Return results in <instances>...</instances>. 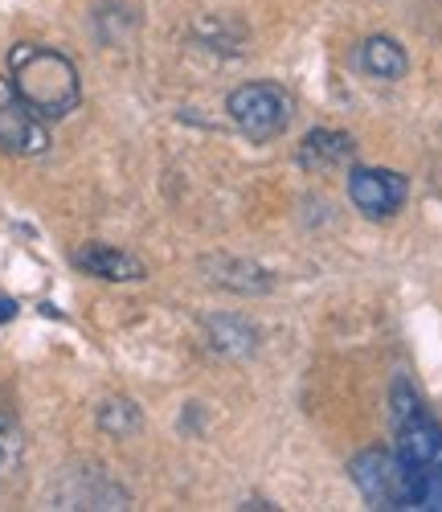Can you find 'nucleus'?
<instances>
[{"mask_svg":"<svg viewBox=\"0 0 442 512\" xmlns=\"http://www.w3.org/2000/svg\"><path fill=\"white\" fill-rule=\"evenodd\" d=\"M9 82L41 119H66L82 99L74 62L37 41H21L9 50Z\"/></svg>","mask_w":442,"mask_h":512,"instance_id":"obj_2","label":"nucleus"},{"mask_svg":"<svg viewBox=\"0 0 442 512\" xmlns=\"http://www.w3.org/2000/svg\"><path fill=\"white\" fill-rule=\"evenodd\" d=\"M17 316V304L13 300H5V295H0V324H9Z\"/></svg>","mask_w":442,"mask_h":512,"instance_id":"obj_12","label":"nucleus"},{"mask_svg":"<svg viewBox=\"0 0 442 512\" xmlns=\"http://www.w3.org/2000/svg\"><path fill=\"white\" fill-rule=\"evenodd\" d=\"M361 66H365V74H373L381 82H397V78H406L410 58L393 37H369L361 46Z\"/></svg>","mask_w":442,"mask_h":512,"instance_id":"obj_9","label":"nucleus"},{"mask_svg":"<svg viewBox=\"0 0 442 512\" xmlns=\"http://www.w3.org/2000/svg\"><path fill=\"white\" fill-rule=\"evenodd\" d=\"M348 197L365 218L381 222V218H393V213L406 205L410 185H406L402 173H393V168H352L348 173Z\"/></svg>","mask_w":442,"mask_h":512,"instance_id":"obj_6","label":"nucleus"},{"mask_svg":"<svg viewBox=\"0 0 442 512\" xmlns=\"http://www.w3.org/2000/svg\"><path fill=\"white\" fill-rule=\"evenodd\" d=\"M357 144L344 132H312L299 144V164L312 168V173H328V168H340L344 160H352Z\"/></svg>","mask_w":442,"mask_h":512,"instance_id":"obj_8","label":"nucleus"},{"mask_svg":"<svg viewBox=\"0 0 442 512\" xmlns=\"http://www.w3.org/2000/svg\"><path fill=\"white\" fill-rule=\"evenodd\" d=\"M17 447H21V435H17V422L9 410H0V467L17 459Z\"/></svg>","mask_w":442,"mask_h":512,"instance_id":"obj_11","label":"nucleus"},{"mask_svg":"<svg viewBox=\"0 0 442 512\" xmlns=\"http://www.w3.org/2000/svg\"><path fill=\"white\" fill-rule=\"evenodd\" d=\"M230 119L238 123V132L250 140H275L287 132L291 123V95L275 82H246L226 103Z\"/></svg>","mask_w":442,"mask_h":512,"instance_id":"obj_3","label":"nucleus"},{"mask_svg":"<svg viewBox=\"0 0 442 512\" xmlns=\"http://www.w3.org/2000/svg\"><path fill=\"white\" fill-rule=\"evenodd\" d=\"M393 431H397L393 455L406 472L410 508L442 512V426L406 381L393 386Z\"/></svg>","mask_w":442,"mask_h":512,"instance_id":"obj_1","label":"nucleus"},{"mask_svg":"<svg viewBox=\"0 0 442 512\" xmlns=\"http://www.w3.org/2000/svg\"><path fill=\"white\" fill-rule=\"evenodd\" d=\"M74 267L95 275V279H111V283H131V279H144V263L136 254L115 250L107 242H86L74 250Z\"/></svg>","mask_w":442,"mask_h":512,"instance_id":"obj_7","label":"nucleus"},{"mask_svg":"<svg viewBox=\"0 0 442 512\" xmlns=\"http://www.w3.org/2000/svg\"><path fill=\"white\" fill-rule=\"evenodd\" d=\"M352 480H357V488L365 492V500L373 508H410V492H406V472L402 463H397L393 451H361L357 459H352Z\"/></svg>","mask_w":442,"mask_h":512,"instance_id":"obj_5","label":"nucleus"},{"mask_svg":"<svg viewBox=\"0 0 442 512\" xmlns=\"http://www.w3.org/2000/svg\"><path fill=\"white\" fill-rule=\"evenodd\" d=\"M50 148V132L41 115L17 95L9 78H0V152L9 156H41Z\"/></svg>","mask_w":442,"mask_h":512,"instance_id":"obj_4","label":"nucleus"},{"mask_svg":"<svg viewBox=\"0 0 442 512\" xmlns=\"http://www.w3.org/2000/svg\"><path fill=\"white\" fill-rule=\"evenodd\" d=\"M99 422H103V431L123 439V435H131L140 426V414H136V406H131V402H107L99 410Z\"/></svg>","mask_w":442,"mask_h":512,"instance_id":"obj_10","label":"nucleus"}]
</instances>
